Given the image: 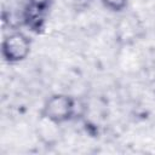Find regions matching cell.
<instances>
[{
	"label": "cell",
	"instance_id": "3957f363",
	"mask_svg": "<svg viewBox=\"0 0 155 155\" xmlns=\"http://www.w3.org/2000/svg\"><path fill=\"white\" fill-rule=\"evenodd\" d=\"M27 0H5L2 6V22L12 30H18L24 25V13Z\"/></svg>",
	"mask_w": 155,
	"mask_h": 155
},
{
	"label": "cell",
	"instance_id": "52a82bcc",
	"mask_svg": "<svg viewBox=\"0 0 155 155\" xmlns=\"http://www.w3.org/2000/svg\"><path fill=\"white\" fill-rule=\"evenodd\" d=\"M29 5L39 8V10H44V11H48L52 0H27Z\"/></svg>",
	"mask_w": 155,
	"mask_h": 155
},
{
	"label": "cell",
	"instance_id": "7a4b0ae2",
	"mask_svg": "<svg viewBox=\"0 0 155 155\" xmlns=\"http://www.w3.org/2000/svg\"><path fill=\"white\" fill-rule=\"evenodd\" d=\"M30 39L25 34L16 30L12 34L7 35L2 41V57L8 63H17L24 61L30 52Z\"/></svg>",
	"mask_w": 155,
	"mask_h": 155
},
{
	"label": "cell",
	"instance_id": "277c9868",
	"mask_svg": "<svg viewBox=\"0 0 155 155\" xmlns=\"http://www.w3.org/2000/svg\"><path fill=\"white\" fill-rule=\"evenodd\" d=\"M46 13H47V11L39 10V8L27 4V8H25V13H24V25L34 33H41L45 27Z\"/></svg>",
	"mask_w": 155,
	"mask_h": 155
},
{
	"label": "cell",
	"instance_id": "6da1fadb",
	"mask_svg": "<svg viewBox=\"0 0 155 155\" xmlns=\"http://www.w3.org/2000/svg\"><path fill=\"white\" fill-rule=\"evenodd\" d=\"M75 109H76V103L71 97L67 94L57 93L51 96L45 102L40 115L61 125L70 120L75 115Z\"/></svg>",
	"mask_w": 155,
	"mask_h": 155
},
{
	"label": "cell",
	"instance_id": "8992f818",
	"mask_svg": "<svg viewBox=\"0 0 155 155\" xmlns=\"http://www.w3.org/2000/svg\"><path fill=\"white\" fill-rule=\"evenodd\" d=\"M103 6L113 12H121L127 6V0H101Z\"/></svg>",
	"mask_w": 155,
	"mask_h": 155
},
{
	"label": "cell",
	"instance_id": "5b68a950",
	"mask_svg": "<svg viewBox=\"0 0 155 155\" xmlns=\"http://www.w3.org/2000/svg\"><path fill=\"white\" fill-rule=\"evenodd\" d=\"M59 124L40 115L38 124V134L45 144H53L59 136Z\"/></svg>",
	"mask_w": 155,
	"mask_h": 155
}]
</instances>
